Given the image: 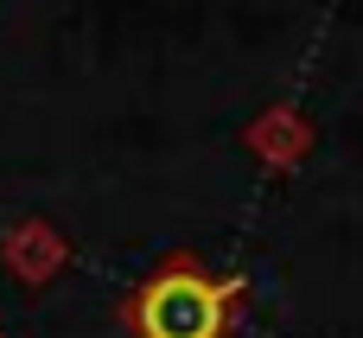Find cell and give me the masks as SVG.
<instances>
[{
	"label": "cell",
	"mask_w": 363,
	"mask_h": 338,
	"mask_svg": "<svg viewBox=\"0 0 363 338\" xmlns=\"http://www.w3.org/2000/svg\"><path fill=\"white\" fill-rule=\"evenodd\" d=\"M0 268L19 281V288H45L70 268V236L51 224V217H19L6 236H0Z\"/></svg>",
	"instance_id": "7a4b0ae2"
},
{
	"label": "cell",
	"mask_w": 363,
	"mask_h": 338,
	"mask_svg": "<svg viewBox=\"0 0 363 338\" xmlns=\"http://www.w3.org/2000/svg\"><path fill=\"white\" fill-rule=\"evenodd\" d=\"M242 147L268 166V173H300L306 153H313V121L300 102H268L249 128H242Z\"/></svg>",
	"instance_id": "3957f363"
},
{
	"label": "cell",
	"mask_w": 363,
	"mask_h": 338,
	"mask_svg": "<svg viewBox=\"0 0 363 338\" xmlns=\"http://www.w3.org/2000/svg\"><path fill=\"white\" fill-rule=\"evenodd\" d=\"M242 294H249L242 275H217L204 268L198 249H172L128 288L121 326L134 338H230Z\"/></svg>",
	"instance_id": "6da1fadb"
},
{
	"label": "cell",
	"mask_w": 363,
	"mask_h": 338,
	"mask_svg": "<svg viewBox=\"0 0 363 338\" xmlns=\"http://www.w3.org/2000/svg\"><path fill=\"white\" fill-rule=\"evenodd\" d=\"M0 338H6V332H0Z\"/></svg>",
	"instance_id": "277c9868"
}]
</instances>
